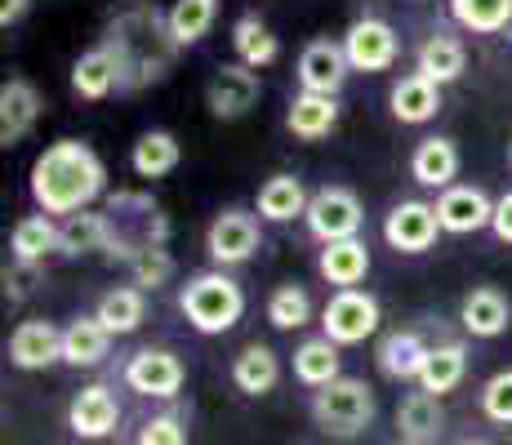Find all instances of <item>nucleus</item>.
Returning a JSON list of instances; mask_svg holds the SVG:
<instances>
[{
  "label": "nucleus",
  "instance_id": "f257e3e1",
  "mask_svg": "<svg viewBox=\"0 0 512 445\" xmlns=\"http://www.w3.org/2000/svg\"><path fill=\"white\" fill-rule=\"evenodd\" d=\"M27 192L49 219H72L107 192V165L85 138H58L32 161Z\"/></svg>",
  "mask_w": 512,
  "mask_h": 445
},
{
  "label": "nucleus",
  "instance_id": "f03ea898",
  "mask_svg": "<svg viewBox=\"0 0 512 445\" xmlns=\"http://www.w3.org/2000/svg\"><path fill=\"white\" fill-rule=\"evenodd\" d=\"M103 45L112 49L116 63H121V89L156 85L170 72V58H174V49H179L170 41V18L156 5H147V0H130V5L112 18Z\"/></svg>",
  "mask_w": 512,
  "mask_h": 445
},
{
  "label": "nucleus",
  "instance_id": "7ed1b4c3",
  "mask_svg": "<svg viewBox=\"0 0 512 445\" xmlns=\"http://www.w3.org/2000/svg\"><path fill=\"white\" fill-rule=\"evenodd\" d=\"M179 308L196 334H228L245 316V290L223 267H210V272L187 276V285L179 290Z\"/></svg>",
  "mask_w": 512,
  "mask_h": 445
},
{
  "label": "nucleus",
  "instance_id": "20e7f679",
  "mask_svg": "<svg viewBox=\"0 0 512 445\" xmlns=\"http://www.w3.org/2000/svg\"><path fill=\"white\" fill-rule=\"evenodd\" d=\"M379 414V401H374V388L366 379H334L330 388L312 392V423H317L326 437H361V432L374 423Z\"/></svg>",
  "mask_w": 512,
  "mask_h": 445
},
{
  "label": "nucleus",
  "instance_id": "39448f33",
  "mask_svg": "<svg viewBox=\"0 0 512 445\" xmlns=\"http://www.w3.org/2000/svg\"><path fill=\"white\" fill-rule=\"evenodd\" d=\"M303 223H308V232L317 236L321 245L352 241V236L361 232V223H366V205H361V196L352 192V187L326 183V187H317V192H312Z\"/></svg>",
  "mask_w": 512,
  "mask_h": 445
},
{
  "label": "nucleus",
  "instance_id": "423d86ee",
  "mask_svg": "<svg viewBox=\"0 0 512 445\" xmlns=\"http://www.w3.org/2000/svg\"><path fill=\"white\" fill-rule=\"evenodd\" d=\"M383 312H379V299L366 290H334L321 308V330H326L330 343L339 348H352V343H366L374 330H379Z\"/></svg>",
  "mask_w": 512,
  "mask_h": 445
},
{
  "label": "nucleus",
  "instance_id": "0eeeda50",
  "mask_svg": "<svg viewBox=\"0 0 512 445\" xmlns=\"http://www.w3.org/2000/svg\"><path fill=\"white\" fill-rule=\"evenodd\" d=\"M263 245V227L259 214L241 210V205H228L223 214H214V223L205 227V254H210L219 267H241L259 254Z\"/></svg>",
  "mask_w": 512,
  "mask_h": 445
},
{
  "label": "nucleus",
  "instance_id": "6e6552de",
  "mask_svg": "<svg viewBox=\"0 0 512 445\" xmlns=\"http://www.w3.org/2000/svg\"><path fill=\"white\" fill-rule=\"evenodd\" d=\"M343 54H348V67L352 72H388L392 63L401 58V36L388 18H357V23L343 32Z\"/></svg>",
  "mask_w": 512,
  "mask_h": 445
},
{
  "label": "nucleus",
  "instance_id": "1a4fd4ad",
  "mask_svg": "<svg viewBox=\"0 0 512 445\" xmlns=\"http://www.w3.org/2000/svg\"><path fill=\"white\" fill-rule=\"evenodd\" d=\"M259 98H263V81L245 63H223L205 85V107H210L214 121H241V116H250L259 107Z\"/></svg>",
  "mask_w": 512,
  "mask_h": 445
},
{
  "label": "nucleus",
  "instance_id": "9d476101",
  "mask_svg": "<svg viewBox=\"0 0 512 445\" xmlns=\"http://www.w3.org/2000/svg\"><path fill=\"white\" fill-rule=\"evenodd\" d=\"M183 379H187V370L170 348H139L125 361V388L139 392V397L170 401V397H179Z\"/></svg>",
  "mask_w": 512,
  "mask_h": 445
},
{
  "label": "nucleus",
  "instance_id": "9b49d317",
  "mask_svg": "<svg viewBox=\"0 0 512 445\" xmlns=\"http://www.w3.org/2000/svg\"><path fill=\"white\" fill-rule=\"evenodd\" d=\"M441 236V219L437 205L428 201H397L383 219V241L397 254H428Z\"/></svg>",
  "mask_w": 512,
  "mask_h": 445
},
{
  "label": "nucleus",
  "instance_id": "f8f14e48",
  "mask_svg": "<svg viewBox=\"0 0 512 445\" xmlns=\"http://www.w3.org/2000/svg\"><path fill=\"white\" fill-rule=\"evenodd\" d=\"M348 72H352V67H348V54H343V41L317 36V41L303 45V54H299V85H303V94L339 98Z\"/></svg>",
  "mask_w": 512,
  "mask_h": 445
},
{
  "label": "nucleus",
  "instance_id": "ddd939ff",
  "mask_svg": "<svg viewBox=\"0 0 512 445\" xmlns=\"http://www.w3.org/2000/svg\"><path fill=\"white\" fill-rule=\"evenodd\" d=\"M45 112V98L27 76H9L0 85V147H18L27 134L36 130Z\"/></svg>",
  "mask_w": 512,
  "mask_h": 445
},
{
  "label": "nucleus",
  "instance_id": "4468645a",
  "mask_svg": "<svg viewBox=\"0 0 512 445\" xmlns=\"http://www.w3.org/2000/svg\"><path fill=\"white\" fill-rule=\"evenodd\" d=\"M63 361V330L45 316H32V321H18L14 334H9V365L18 370H49V365Z\"/></svg>",
  "mask_w": 512,
  "mask_h": 445
},
{
  "label": "nucleus",
  "instance_id": "2eb2a0df",
  "mask_svg": "<svg viewBox=\"0 0 512 445\" xmlns=\"http://www.w3.org/2000/svg\"><path fill=\"white\" fill-rule=\"evenodd\" d=\"M437 219H441V232L472 236V232H481V227H490V219H495V201H490L481 187L455 183L437 196Z\"/></svg>",
  "mask_w": 512,
  "mask_h": 445
},
{
  "label": "nucleus",
  "instance_id": "dca6fc26",
  "mask_svg": "<svg viewBox=\"0 0 512 445\" xmlns=\"http://www.w3.org/2000/svg\"><path fill=\"white\" fill-rule=\"evenodd\" d=\"M116 423H121V405H116L112 388H103V383H90V388H81L72 397V405H67V428H72L81 441L112 437Z\"/></svg>",
  "mask_w": 512,
  "mask_h": 445
},
{
  "label": "nucleus",
  "instance_id": "f3484780",
  "mask_svg": "<svg viewBox=\"0 0 512 445\" xmlns=\"http://www.w3.org/2000/svg\"><path fill=\"white\" fill-rule=\"evenodd\" d=\"M459 321H464V330L472 339H499L512 325V303L499 285H477L459 303Z\"/></svg>",
  "mask_w": 512,
  "mask_h": 445
},
{
  "label": "nucleus",
  "instance_id": "a211bd4d",
  "mask_svg": "<svg viewBox=\"0 0 512 445\" xmlns=\"http://www.w3.org/2000/svg\"><path fill=\"white\" fill-rule=\"evenodd\" d=\"M72 89L85 103H103V98H112L121 89V63H116V54L103 41L94 49H85L72 63Z\"/></svg>",
  "mask_w": 512,
  "mask_h": 445
},
{
  "label": "nucleus",
  "instance_id": "6ab92c4d",
  "mask_svg": "<svg viewBox=\"0 0 512 445\" xmlns=\"http://www.w3.org/2000/svg\"><path fill=\"white\" fill-rule=\"evenodd\" d=\"M112 241H116L112 214L85 210V214L63 219V241H58V254H63V259H90V254H103V259H107Z\"/></svg>",
  "mask_w": 512,
  "mask_h": 445
},
{
  "label": "nucleus",
  "instance_id": "aec40b11",
  "mask_svg": "<svg viewBox=\"0 0 512 445\" xmlns=\"http://www.w3.org/2000/svg\"><path fill=\"white\" fill-rule=\"evenodd\" d=\"M308 201H312V192L303 187V178L272 174L268 183L259 187V196H254V214H259L263 223H294L308 214Z\"/></svg>",
  "mask_w": 512,
  "mask_h": 445
},
{
  "label": "nucleus",
  "instance_id": "412c9836",
  "mask_svg": "<svg viewBox=\"0 0 512 445\" xmlns=\"http://www.w3.org/2000/svg\"><path fill=\"white\" fill-rule=\"evenodd\" d=\"M232 383L245 397H268L281 383V356L272 352L268 343H245V348L232 356Z\"/></svg>",
  "mask_w": 512,
  "mask_h": 445
},
{
  "label": "nucleus",
  "instance_id": "4be33fe9",
  "mask_svg": "<svg viewBox=\"0 0 512 445\" xmlns=\"http://www.w3.org/2000/svg\"><path fill=\"white\" fill-rule=\"evenodd\" d=\"M432 348L419 339L415 330H392L388 339L379 343V352H374V361H379V370L388 374V379L397 383H419L423 365H428Z\"/></svg>",
  "mask_w": 512,
  "mask_h": 445
},
{
  "label": "nucleus",
  "instance_id": "5701e85b",
  "mask_svg": "<svg viewBox=\"0 0 512 445\" xmlns=\"http://www.w3.org/2000/svg\"><path fill=\"white\" fill-rule=\"evenodd\" d=\"M397 432L401 441H415V445H432L446 432V410H441V397L432 392H406L397 405Z\"/></svg>",
  "mask_w": 512,
  "mask_h": 445
},
{
  "label": "nucleus",
  "instance_id": "b1692460",
  "mask_svg": "<svg viewBox=\"0 0 512 445\" xmlns=\"http://www.w3.org/2000/svg\"><path fill=\"white\" fill-rule=\"evenodd\" d=\"M58 241H63V223H54L49 214H27L9 232V254H14V263L41 267L49 254H58Z\"/></svg>",
  "mask_w": 512,
  "mask_h": 445
},
{
  "label": "nucleus",
  "instance_id": "393cba45",
  "mask_svg": "<svg viewBox=\"0 0 512 445\" xmlns=\"http://www.w3.org/2000/svg\"><path fill=\"white\" fill-rule=\"evenodd\" d=\"M183 161V147L179 138H174L170 130H143L139 138H134L130 147V170L143 178V183H152V178H165L174 174Z\"/></svg>",
  "mask_w": 512,
  "mask_h": 445
},
{
  "label": "nucleus",
  "instance_id": "a878e982",
  "mask_svg": "<svg viewBox=\"0 0 512 445\" xmlns=\"http://www.w3.org/2000/svg\"><path fill=\"white\" fill-rule=\"evenodd\" d=\"M410 174H415L419 187H455L459 178V147L455 138H423V143L415 147V156H410Z\"/></svg>",
  "mask_w": 512,
  "mask_h": 445
},
{
  "label": "nucleus",
  "instance_id": "bb28decb",
  "mask_svg": "<svg viewBox=\"0 0 512 445\" xmlns=\"http://www.w3.org/2000/svg\"><path fill=\"white\" fill-rule=\"evenodd\" d=\"M388 103H392V116H397L401 125H428L432 116L441 112V85H432L428 76L410 72L392 85Z\"/></svg>",
  "mask_w": 512,
  "mask_h": 445
},
{
  "label": "nucleus",
  "instance_id": "cd10ccee",
  "mask_svg": "<svg viewBox=\"0 0 512 445\" xmlns=\"http://www.w3.org/2000/svg\"><path fill=\"white\" fill-rule=\"evenodd\" d=\"M294 379L312 392H321V388H330L334 379H343L339 343H330L326 334H321V339H303L299 348H294Z\"/></svg>",
  "mask_w": 512,
  "mask_h": 445
},
{
  "label": "nucleus",
  "instance_id": "c85d7f7f",
  "mask_svg": "<svg viewBox=\"0 0 512 445\" xmlns=\"http://www.w3.org/2000/svg\"><path fill=\"white\" fill-rule=\"evenodd\" d=\"M317 272L326 276L334 290H357V285L366 281V272H370L366 241H361V236H352V241L326 245V250H321V259H317Z\"/></svg>",
  "mask_w": 512,
  "mask_h": 445
},
{
  "label": "nucleus",
  "instance_id": "c756f323",
  "mask_svg": "<svg viewBox=\"0 0 512 445\" xmlns=\"http://www.w3.org/2000/svg\"><path fill=\"white\" fill-rule=\"evenodd\" d=\"M232 54H236V63L263 72V67H272L281 58V41L272 36V27L259 14H241L232 23Z\"/></svg>",
  "mask_w": 512,
  "mask_h": 445
},
{
  "label": "nucleus",
  "instance_id": "7c9ffc66",
  "mask_svg": "<svg viewBox=\"0 0 512 445\" xmlns=\"http://www.w3.org/2000/svg\"><path fill=\"white\" fill-rule=\"evenodd\" d=\"M285 125H290L294 138L303 143H321L334 125H339V98H326V94H299L285 112Z\"/></svg>",
  "mask_w": 512,
  "mask_h": 445
},
{
  "label": "nucleus",
  "instance_id": "2f4dec72",
  "mask_svg": "<svg viewBox=\"0 0 512 445\" xmlns=\"http://www.w3.org/2000/svg\"><path fill=\"white\" fill-rule=\"evenodd\" d=\"M464 67H468V49H464V41H455V36H428L415 54V72L428 76L432 85L459 81Z\"/></svg>",
  "mask_w": 512,
  "mask_h": 445
},
{
  "label": "nucleus",
  "instance_id": "473e14b6",
  "mask_svg": "<svg viewBox=\"0 0 512 445\" xmlns=\"http://www.w3.org/2000/svg\"><path fill=\"white\" fill-rule=\"evenodd\" d=\"M94 316H98V325H103L112 339H121V334H134L143 325L147 299H143L139 285H116V290H107L103 299H98Z\"/></svg>",
  "mask_w": 512,
  "mask_h": 445
},
{
  "label": "nucleus",
  "instance_id": "72a5a7b5",
  "mask_svg": "<svg viewBox=\"0 0 512 445\" xmlns=\"http://www.w3.org/2000/svg\"><path fill=\"white\" fill-rule=\"evenodd\" d=\"M112 348V334L98 325V316H76L63 330V365H76V370H94L98 361Z\"/></svg>",
  "mask_w": 512,
  "mask_h": 445
},
{
  "label": "nucleus",
  "instance_id": "f704fd0d",
  "mask_svg": "<svg viewBox=\"0 0 512 445\" xmlns=\"http://www.w3.org/2000/svg\"><path fill=\"white\" fill-rule=\"evenodd\" d=\"M464 374H468V348L464 343H441V348H432L428 365H423L419 392L446 397V392H455L459 383H464Z\"/></svg>",
  "mask_w": 512,
  "mask_h": 445
},
{
  "label": "nucleus",
  "instance_id": "c9c22d12",
  "mask_svg": "<svg viewBox=\"0 0 512 445\" xmlns=\"http://www.w3.org/2000/svg\"><path fill=\"white\" fill-rule=\"evenodd\" d=\"M165 18H170V41L187 49L210 36L214 18H219V0H174V5L165 9Z\"/></svg>",
  "mask_w": 512,
  "mask_h": 445
},
{
  "label": "nucleus",
  "instance_id": "e433bc0d",
  "mask_svg": "<svg viewBox=\"0 0 512 445\" xmlns=\"http://www.w3.org/2000/svg\"><path fill=\"white\" fill-rule=\"evenodd\" d=\"M450 18L464 32L499 36L512 23V0H450Z\"/></svg>",
  "mask_w": 512,
  "mask_h": 445
},
{
  "label": "nucleus",
  "instance_id": "4c0bfd02",
  "mask_svg": "<svg viewBox=\"0 0 512 445\" xmlns=\"http://www.w3.org/2000/svg\"><path fill=\"white\" fill-rule=\"evenodd\" d=\"M130 281L139 285V290H161V285L174 281V254L165 250V245H152V241H139L130 254Z\"/></svg>",
  "mask_w": 512,
  "mask_h": 445
},
{
  "label": "nucleus",
  "instance_id": "58836bf2",
  "mask_svg": "<svg viewBox=\"0 0 512 445\" xmlns=\"http://www.w3.org/2000/svg\"><path fill=\"white\" fill-rule=\"evenodd\" d=\"M268 321L277 325V330H303V325L312 321V294L294 281L277 285V290L268 294Z\"/></svg>",
  "mask_w": 512,
  "mask_h": 445
},
{
  "label": "nucleus",
  "instance_id": "ea45409f",
  "mask_svg": "<svg viewBox=\"0 0 512 445\" xmlns=\"http://www.w3.org/2000/svg\"><path fill=\"white\" fill-rule=\"evenodd\" d=\"M481 414L490 423L512 428V370H499L486 379V388H481Z\"/></svg>",
  "mask_w": 512,
  "mask_h": 445
},
{
  "label": "nucleus",
  "instance_id": "a19ab883",
  "mask_svg": "<svg viewBox=\"0 0 512 445\" xmlns=\"http://www.w3.org/2000/svg\"><path fill=\"white\" fill-rule=\"evenodd\" d=\"M139 445H187V423L179 414H156L139 428Z\"/></svg>",
  "mask_w": 512,
  "mask_h": 445
},
{
  "label": "nucleus",
  "instance_id": "79ce46f5",
  "mask_svg": "<svg viewBox=\"0 0 512 445\" xmlns=\"http://www.w3.org/2000/svg\"><path fill=\"white\" fill-rule=\"evenodd\" d=\"M36 281H41V267H32V263H9V267H5V299H9V303H23L27 294H32Z\"/></svg>",
  "mask_w": 512,
  "mask_h": 445
},
{
  "label": "nucleus",
  "instance_id": "37998d69",
  "mask_svg": "<svg viewBox=\"0 0 512 445\" xmlns=\"http://www.w3.org/2000/svg\"><path fill=\"white\" fill-rule=\"evenodd\" d=\"M490 232H495L504 245H512V187L495 201V219H490Z\"/></svg>",
  "mask_w": 512,
  "mask_h": 445
},
{
  "label": "nucleus",
  "instance_id": "c03bdc74",
  "mask_svg": "<svg viewBox=\"0 0 512 445\" xmlns=\"http://www.w3.org/2000/svg\"><path fill=\"white\" fill-rule=\"evenodd\" d=\"M27 9H32V0H0V27H18L27 18Z\"/></svg>",
  "mask_w": 512,
  "mask_h": 445
},
{
  "label": "nucleus",
  "instance_id": "a18cd8bd",
  "mask_svg": "<svg viewBox=\"0 0 512 445\" xmlns=\"http://www.w3.org/2000/svg\"><path fill=\"white\" fill-rule=\"evenodd\" d=\"M464 445H490V441H464Z\"/></svg>",
  "mask_w": 512,
  "mask_h": 445
},
{
  "label": "nucleus",
  "instance_id": "49530a36",
  "mask_svg": "<svg viewBox=\"0 0 512 445\" xmlns=\"http://www.w3.org/2000/svg\"><path fill=\"white\" fill-rule=\"evenodd\" d=\"M508 165H512V143H508Z\"/></svg>",
  "mask_w": 512,
  "mask_h": 445
},
{
  "label": "nucleus",
  "instance_id": "de8ad7c7",
  "mask_svg": "<svg viewBox=\"0 0 512 445\" xmlns=\"http://www.w3.org/2000/svg\"><path fill=\"white\" fill-rule=\"evenodd\" d=\"M397 445H415V441H397Z\"/></svg>",
  "mask_w": 512,
  "mask_h": 445
}]
</instances>
